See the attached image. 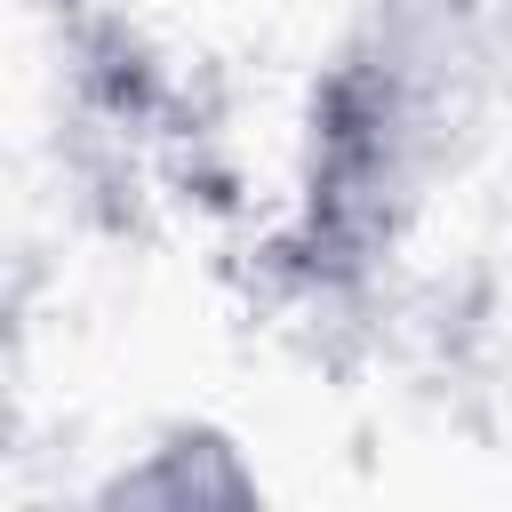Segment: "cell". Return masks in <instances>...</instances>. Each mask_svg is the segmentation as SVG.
I'll return each instance as SVG.
<instances>
[{"label":"cell","instance_id":"cell-1","mask_svg":"<svg viewBox=\"0 0 512 512\" xmlns=\"http://www.w3.org/2000/svg\"><path fill=\"white\" fill-rule=\"evenodd\" d=\"M472 112V32L456 0H384L320 104V184L328 216H384L416 200L440 168L456 120Z\"/></svg>","mask_w":512,"mask_h":512},{"label":"cell","instance_id":"cell-2","mask_svg":"<svg viewBox=\"0 0 512 512\" xmlns=\"http://www.w3.org/2000/svg\"><path fill=\"white\" fill-rule=\"evenodd\" d=\"M240 496H256V480L240 472L232 440H216V432H200V448H192V432H168L160 448H144L136 472H120L104 488V504H240Z\"/></svg>","mask_w":512,"mask_h":512}]
</instances>
